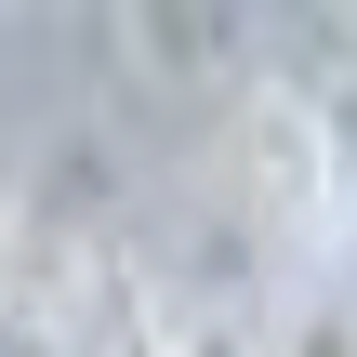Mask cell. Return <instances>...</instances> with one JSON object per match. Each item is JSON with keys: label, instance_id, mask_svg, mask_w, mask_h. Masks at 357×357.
<instances>
[{"label": "cell", "instance_id": "cell-1", "mask_svg": "<svg viewBox=\"0 0 357 357\" xmlns=\"http://www.w3.org/2000/svg\"><path fill=\"white\" fill-rule=\"evenodd\" d=\"M106 40H119L132 66H225V53H252L265 26H252V13H119Z\"/></svg>", "mask_w": 357, "mask_h": 357}, {"label": "cell", "instance_id": "cell-2", "mask_svg": "<svg viewBox=\"0 0 357 357\" xmlns=\"http://www.w3.org/2000/svg\"><path fill=\"white\" fill-rule=\"evenodd\" d=\"M278 357H357V318L344 305H305V318H291V344Z\"/></svg>", "mask_w": 357, "mask_h": 357}, {"label": "cell", "instance_id": "cell-3", "mask_svg": "<svg viewBox=\"0 0 357 357\" xmlns=\"http://www.w3.org/2000/svg\"><path fill=\"white\" fill-rule=\"evenodd\" d=\"M159 357H265L238 318H199V331H159Z\"/></svg>", "mask_w": 357, "mask_h": 357}, {"label": "cell", "instance_id": "cell-4", "mask_svg": "<svg viewBox=\"0 0 357 357\" xmlns=\"http://www.w3.org/2000/svg\"><path fill=\"white\" fill-rule=\"evenodd\" d=\"M0 225H13V159H0Z\"/></svg>", "mask_w": 357, "mask_h": 357}]
</instances>
